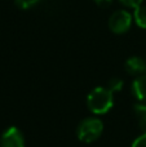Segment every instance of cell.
I'll return each mask as SVG.
<instances>
[{
	"label": "cell",
	"instance_id": "cell-1",
	"mask_svg": "<svg viewBox=\"0 0 146 147\" xmlns=\"http://www.w3.org/2000/svg\"><path fill=\"white\" fill-rule=\"evenodd\" d=\"M114 105L113 92L109 88L97 86L87 97V107L95 115H103L111 110Z\"/></svg>",
	"mask_w": 146,
	"mask_h": 147
},
{
	"label": "cell",
	"instance_id": "cell-2",
	"mask_svg": "<svg viewBox=\"0 0 146 147\" xmlns=\"http://www.w3.org/2000/svg\"><path fill=\"white\" fill-rule=\"evenodd\" d=\"M103 132V123L98 117H87L76 128V136L82 142L91 143L98 140Z\"/></svg>",
	"mask_w": 146,
	"mask_h": 147
},
{
	"label": "cell",
	"instance_id": "cell-3",
	"mask_svg": "<svg viewBox=\"0 0 146 147\" xmlns=\"http://www.w3.org/2000/svg\"><path fill=\"white\" fill-rule=\"evenodd\" d=\"M132 22H133V16L126 9H119L115 10L109 18V28L111 32L122 35L131 28Z\"/></svg>",
	"mask_w": 146,
	"mask_h": 147
},
{
	"label": "cell",
	"instance_id": "cell-4",
	"mask_svg": "<svg viewBox=\"0 0 146 147\" xmlns=\"http://www.w3.org/2000/svg\"><path fill=\"white\" fill-rule=\"evenodd\" d=\"M0 147H25V138L18 128L9 127L0 137Z\"/></svg>",
	"mask_w": 146,
	"mask_h": 147
},
{
	"label": "cell",
	"instance_id": "cell-5",
	"mask_svg": "<svg viewBox=\"0 0 146 147\" xmlns=\"http://www.w3.org/2000/svg\"><path fill=\"white\" fill-rule=\"evenodd\" d=\"M126 70L129 75H144L146 74V58L133 56L127 59Z\"/></svg>",
	"mask_w": 146,
	"mask_h": 147
},
{
	"label": "cell",
	"instance_id": "cell-6",
	"mask_svg": "<svg viewBox=\"0 0 146 147\" xmlns=\"http://www.w3.org/2000/svg\"><path fill=\"white\" fill-rule=\"evenodd\" d=\"M132 94L139 101H146V75H139L132 83Z\"/></svg>",
	"mask_w": 146,
	"mask_h": 147
},
{
	"label": "cell",
	"instance_id": "cell-7",
	"mask_svg": "<svg viewBox=\"0 0 146 147\" xmlns=\"http://www.w3.org/2000/svg\"><path fill=\"white\" fill-rule=\"evenodd\" d=\"M133 21L140 28L146 30V5H140V7L135 8L133 12Z\"/></svg>",
	"mask_w": 146,
	"mask_h": 147
},
{
	"label": "cell",
	"instance_id": "cell-8",
	"mask_svg": "<svg viewBox=\"0 0 146 147\" xmlns=\"http://www.w3.org/2000/svg\"><path fill=\"white\" fill-rule=\"evenodd\" d=\"M133 110L137 116V120H139L140 129H141L142 133H146V105H144V103L135 105Z\"/></svg>",
	"mask_w": 146,
	"mask_h": 147
},
{
	"label": "cell",
	"instance_id": "cell-9",
	"mask_svg": "<svg viewBox=\"0 0 146 147\" xmlns=\"http://www.w3.org/2000/svg\"><path fill=\"white\" fill-rule=\"evenodd\" d=\"M41 0H14L16 5H17L20 9H30V8H34L35 5H38Z\"/></svg>",
	"mask_w": 146,
	"mask_h": 147
},
{
	"label": "cell",
	"instance_id": "cell-10",
	"mask_svg": "<svg viewBox=\"0 0 146 147\" xmlns=\"http://www.w3.org/2000/svg\"><path fill=\"white\" fill-rule=\"evenodd\" d=\"M122 88H123V80H122V79L114 78L109 81V89H110L113 93L114 92H119Z\"/></svg>",
	"mask_w": 146,
	"mask_h": 147
},
{
	"label": "cell",
	"instance_id": "cell-11",
	"mask_svg": "<svg viewBox=\"0 0 146 147\" xmlns=\"http://www.w3.org/2000/svg\"><path fill=\"white\" fill-rule=\"evenodd\" d=\"M119 1H120L122 4L124 5V7L135 9V8L140 7V5L142 4V1H144V0H119Z\"/></svg>",
	"mask_w": 146,
	"mask_h": 147
},
{
	"label": "cell",
	"instance_id": "cell-12",
	"mask_svg": "<svg viewBox=\"0 0 146 147\" xmlns=\"http://www.w3.org/2000/svg\"><path fill=\"white\" fill-rule=\"evenodd\" d=\"M131 147H146V133H142L140 137H137Z\"/></svg>",
	"mask_w": 146,
	"mask_h": 147
},
{
	"label": "cell",
	"instance_id": "cell-13",
	"mask_svg": "<svg viewBox=\"0 0 146 147\" xmlns=\"http://www.w3.org/2000/svg\"><path fill=\"white\" fill-rule=\"evenodd\" d=\"M95 3H97L98 5H107V4H110L113 0H93Z\"/></svg>",
	"mask_w": 146,
	"mask_h": 147
}]
</instances>
